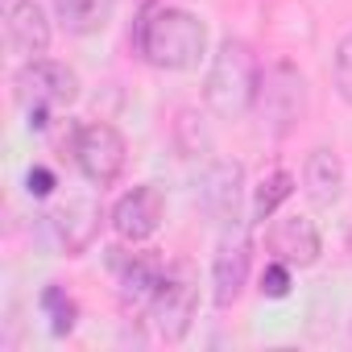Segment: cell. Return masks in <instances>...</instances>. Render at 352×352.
Masks as SVG:
<instances>
[{
  "mask_svg": "<svg viewBox=\"0 0 352 352\" xmlns=\"http://www.w3.org/2000/svg\"><path fill=\"white\" fill-rule=\"evenodd\" d=\"M137 50L157 71H191L208 54V25L191 9L162 5L137 25Z\"/></svg>",
  "mask_w": 352,
  "mask_h": 352,
  "instance_id": "obj_1",
  "label": "cell"
},
{
  "mask_svg": "<svg viewBox=\"0 0 352 352\" xmlns=\"http://www.w3.org/2000/svg\"><path fill=\"white\" fill-rule=\"evenodd\" d=\"M257 58H253V46L241 42V38H224L212 54V67H208V79H204V104L212 108V116L220 120H236L253 108V96H257Z\"/></svg>",
  "mask_w": 352,
  "mask_h": 352,
  "instance_id": "obj_2",
  "label": "cell"
},
{
  "mask_svg": "<svg viewBox=\"0 0 352 352\" xmlns=\"http://www.w3.org/2000/svg\"><path fill=\"white\" fill-rule=\"evenodd\" d=\"M253 112L261 120V129L270 137H290L307 112H311V87L307 75L294 63H270L257 79V96H253Z\"/></svg>",
  "mask_w": 352,
  "mask_h": 352,
  "instance_id": "obj_3",
  "label": "cell"
},
{
  "mask_svg": "<svg viewBox=\"0 0 352 352\" xmlns=\"http://www.w3.org/2000/svg\"><path fill=\"white\" fill-rule=\"evenodd\" d=\"M195 311H199V278H195V265L191 261H174L166 274H162V286L149 302V315H153V327L166 344H179L187 340L191 323H195Z\"/></svg>",
  "mask_w": 352,
  "mask_h": 352,
  "instance_id": "obj_4",
  "label": "cell"
},
{
  "mask_svg": "<svg viewBox=\"0 0 352 352\" xmlns=\"http://www.w3.org/2000/svg\"><path fill=\"white\" fill-rule=\"evenodd\" d=\"M124 157H129V145H124V137L112 124L91 120V124L79 129V137H75V162H79L83 179L91 187H112L120 179V170H124Z\"/></svg>",
  "mask_w": 352,
  "mask_h": 352,
  "instance_id": "obj_5",
  "label": "cell"
},
{
  "mask_svg": "<svg viewBox=\"0 0 352 352\" xmlns=\"http://www.w3.org/2000/svg\"><path fill=\"white\" fill-rule=\"evenodd\" d=\"M13 83L25 108H67L79 100V75L54 58H25Z\"/></svg>",
  "mask_w": 352,
  "mask_h": 352,
  "instance_id": "obj_6",
  "label": "cell"
},
{
  "mask_svg": "<svg viewBox=\"0 0 352 352\" xmlns=\"http://www.w3.org/2000/svg\"><path fill=\"white\" fill-rule=\"evenodd\" d=\"M241 204H245V166L236 157H216L199 179L204 216L232 228V224H241Z\"/></svg>",
  "mask_w": 352,
  "mask_h": 352,
  "instance_id": "obj_7",
  "label": "cell"
},
{
  "mask_svg": "<svg viewBox=\"0 0 352 352\" xmlns=\"http://www.w3.org/2000/svg\"><path fill=\"white\" fill-rule=\"evenodd\" d=\"M249 261H253V245L245 236L241 224H232L220 245H216V257H212V298L216 307H232L249 282Z\"/></svg>",
  "mask_w": 352,
  "mask_h": 352,
  "instance_id": "obj_8",
  "label": "cell"
},
{
  "mask_svg": "<svg viewBox=\"0 0 352 352\" xmlns=\"http://www.w3.org/2000/svg\"><path fill=\"white\" fill-rule=\"evenodd\" d=\"M162 216H166V199H162V191L153 183H145V187H133L112 208V228H116L120 241L141 245V241H149L162 228Z\"/></svg>",
  "mask_w": 352,
  "mask_h": 352,
  "instance_id": "obj_9",
  "label": "cell"
},
{
  "mask_svg": "<svg viewBox=\"0 0 352 352\" xmlns=\"http://www.w3.org/2000/svg\"><path fill=\"white\" fill-rule=\"evenodd\" d=\"M270 249H274L278 261L307 270V265L319 261L323 241H319V228H315L307 216H282V220L270 228Z\"/></svg>",
  "mask_w": 352,
  "mask_h": 352,
  "instance_id": "obj_10",
  "label": "cell"
},
{
  "mask_svg": "<svg viewBox=\"0 0 352 352\" xmlns=\"http://www.w3.org/2000/svg\"><path fill=\"white\" fill-rule=\"evenodd\" d=\"M100 204L91 199V195H75V199H67L54 216H50V224H54V232H58V245L71 253V257H79L91 241H96V232H100Z\"/></svg>",
  "mask_w": 352,
  "mask_h": 352,
  "instance_id": "obj_11",
  "label": "cell"
},
{
  "mask_svg": "<svg viewBox=\"0 0 352 352\" xmlns=\"http://www.w3.org/2000/svg\"><path fill=\"white\" fill-rule=\"evenodd\" d=\"M5 30H9V46L21 58H42L50 50V21L38 0H13Z\"/></svg>",
  "mask_w": 352,
  "mask_h": 352,
  "instance_id": "obj_12",
  "label": "cell"
},
{
  "mask_svg": "<svg viewBox=\"0 0 352 352\" xmlns=\"http://www.w3.org/2000/svg\"><path fill=\"white\" fill-rule=\"evenodd\" d=\"M112 265H116V282H120V294L124 302H153L157 286H162V261L149 257V253H120L112 249Z\"/></svg>",
  "mask_w": 352,
  "mask_h": 352,
  "instance_id": "obj_13",
  "label": "cell"
},
{
  "mask_svg": "<svg viewBox=\"0 0 352 352\" xmlns=\"http://www.w3.org/2000/svg\"><path fill=\"white\" fill-rule=\"evenodd\" d=\"M302 191L315 208H331L344 195V162L336 149H311L307 166H302Z\"/></svg>",
  "mask_w": 352,
  "mask_h": 352,
  "instance_id": "obj_14",
  "label": "cell"
},
{
  "mask_svg": "<svg viewBox=\"0 0 352 352\" xmlns=\"http://www.w3.org/2000/svg\"><path fill=\"white\" fill-rule=\"evenodd\" d=\"M54 9L71 34H100L112 21L116 0H54Z\"/></svg>",
  "mask_w": 352,
  "mask_h": 352,
  "instance_id": "obj_15",
  "label": "cell"
},
{
  "mask_svg": "<svg viewBox=\"0 0 352 352\" xmlns=\"http://www.w3.org/2000/svg\"><path fill=\"white\" fill-rule=\"evenodd\" d=\"M290 195H294V179H290L286 170H274L270 179H261V187L253 195V220H270Z\"/></svg>",
  "mask_w": 352,
  "mask_h": 352,
  "instance_id": "obj_16",
  "label": "cell"
},
{
  "mask_svg": "<svg viewBox=\"0 0 352 352\" xmlns=\"http://www.w3.org/2000/svg\"><path fill=\"white\" fill-rule=\"evenodd\" d=\"M174 141H179V153H187V157H199V153L212 149V133L204 129V116L195 108L179 112V120H174Z\"/></svg>",
  "mask_w": 352,
  "mask_h": 352,
  "instance_id": "obj_17",
  "label": "cell"
},
{
  "mask_svg": "<svg viewBox=\"0 0 352 352\" xmlns=\"http://www.w3.org/2000/svg\"><path fill=\"white\" fill-rule=\"evenodd\" d=\"M42 311L50 315V327H54V336H67V331L75 327V315H79L75 298H71L63 286H46V290H42Z\"/></svg>",
  "mask_w": 352,
  "mask_h": 352,
  "instance_id": "obj_18",
  "label": "cell"
},
{
  "mask_svg": "<svg viewBox=\"0 0 352 352\" xmlns=\"http://www.w3.org/2000/svg\"><path fill=\"white\" fill-rule=\"evenodd\" d=\"M331 75H336L340 100L352 104V34H344V42L336 46V67H331Z\"/></svg>",
  "mask_w": 352,
  "mask_h": 352,
  "instance_id": "obj_19",
  "label": "cell"
},
{
  "mask_svg": "<svg viewBox=\"0 0 352 352\" xmlns=\"http://www.w3.org/2000/svg\"><path fill=\"white\" fill-rule=\"evenodd\" d=\"M261 294H265V298H286V294H290V265H286V261L274 257V261L265 265V274H261Z\"/></svg>",
  "mask_w": 352,
  "mask_h": 352,
  "instance_id": "obj_20",
  "label": "cell"
},
{
  "mask_svg": "<svg viewBox=\"0 0 352 352\" xmlns=\"http://www.w3.org/2000/svg\"><path fill=\"white\" fill-rule=\"evenodd\" d=\"M25 191H30L34 199H46V195L54 191V174H50L46 166H34V170H30V179H25Z\"/></svg>",
  "mask_w": 352,
  "mask_h": 352,
  "instance_id": "obj_21",
  "label": "cell"
}]
</instances>
